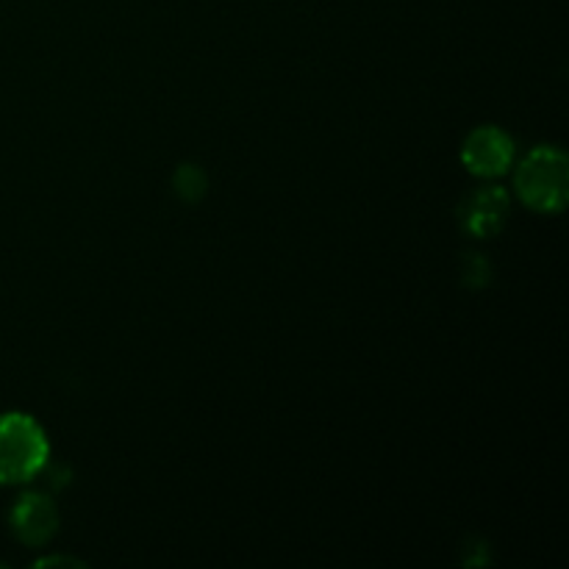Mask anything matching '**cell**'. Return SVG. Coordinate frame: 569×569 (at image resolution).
<instances>
[{
	"mask_svg": "<svg viewBox=\"0 0 569 569\" xmlns=\"http://www.w3.org/2000/svg\"><path fill=\"white\" fill-rule=\"evenodd\" d=\"M48 461L44 431L28 415L0 417V483H26Z\"/></svg>",
	"mask_w": 569,
	"mask_h": 569,
	"instance_id": "obj_1",
	"label": "cell"
},
{
	"mask_svg": "<svg viewBox=\"0 0 569 569\" xmlns=\"http://www.w3.org/2000/svg\"><path fill=\"white\" fill-rule=\"evenodd\" d=\"M517 192L537 211H561L569 194L567 156L556 148H537L517 170Z\"/></svg>",
	"mask_w": 569,
	"mask_h": 569,
	"instance_id": "obj_2",
	"label": "cell"
},
{
	"mask_svg": "<svg viewBox=\"0 0 569 569\" xmlns=\"http://www.w3.org/2000/svg\"><path fill=\"white\" fill-rule=\"evenodd\" d=\"M461 159H465L467 170L476 172L481 178H498L515 161V142H511L509 133H503L500 128H478L467 137L465 150H461Z\"/></svg>",
	"mask_w": 569,
	"mask_h": 569,
	"instance_id": "obj_3",
	"label": "cell"
},
{
	"mask_svg": "<svg viewBox=\"0 0 569 569\" xmlns=\"http://www.w3.org/2000/svg\"><path fill=\"white\" fill-rule=\"evenodd\" d=\"M11 531L26 545H44L59 531V511L44 495H22L11 509Z\"/></svg>",
	"mask_w": 569,
	"mask_h": 569,
	"instance_id": "obj_4",
	"label": "cell"
},
{
	"mask_svg": "<svg viewBox=\"0 0 569 569\" xmlns=\"http://www.w3.org/2000/svg\"><path fill=\"white\" fill-rule=\"evenodd\" d=\"M461 226L476 237H495L509 217V194L498 187L470 194L459 209Z\"/></svg>",
	"mask_w": 569,
	"mask_h": 569,
	"instance_id": "obj_5",
	"label": "cell"
},
{
	"mask_svg": "<svg viewBox=\"0 0 569 569\" xmlns=\"http://www.w3.org/2000/svg\"><path fill=\"white\" fill-rule=\"evenodd\" d=\"M172 187H176V192L181 194L183 200L203 198V192H206L203 170H200V167H194V164H183L181 170L176 172V181H172Z\"/></svg>",
	"mask_w": 569,
	"mask_h": 569,
	"instance_id": "obj_6",
	"label": "cell"
},
{
	"mask_svg": "<svg viewBox=\"0 0 569 569\" xmlns=\"http://www.w3.org/2000/svg\"><path fill=\"white\" fill-rule=\"evenodd\" d=\"M465 281L470 287H487L489 281V264L483 261V256H470L465 264Z\"/></svg>",
	"mask_w": 569,
	"mask_h": 569,
	"instance_id": "obj_7",
	"label": "cell"
}]
</instances>
